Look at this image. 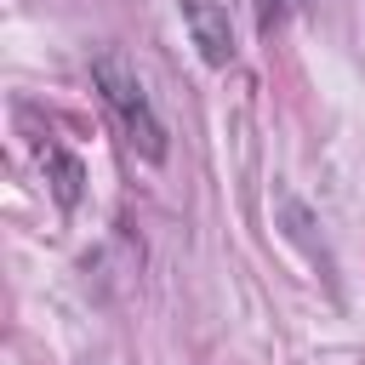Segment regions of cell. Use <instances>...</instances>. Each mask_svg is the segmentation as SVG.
<instances>
[{
    "instance_id": "obj_1",
    "label": "cell",
    "mask_w": 365,
    "mask_h": 365,
    "mask_svg": "<svg viewBox=\"0 0 365 365\" xmlns=\"http://www.w3.org/2000/svg\"><path fill=\"white\" fill-rule=\"evenodd\" d=\"M91 86L103 91V103H108V114L120 120L125 143H131L148 165H160V160H165V120L154 114L143 80H137V68L125 63L120 46H103V51L91 57Z\"/></svg>"
},
{
    "instance_id": "obj_2",
    "label": "cell",
    "mask_w": 365,
    "mask_h": 365,
    "mask_svg": "<svg viewBox=\"0 0 365 365\" xmlns=\"http://www.w3.org/2000/svg\"><path fill=\"white\" fill-rule=\"evenodd\" d=\"M177 11H182V29L200 46V57L211 68H228L234 63V17H228V6L222 0H182Z\"/></svg>"
},
{
    "instance_id": "obj_3",
    "label": "cell",
    "mask_w": 365,
    "mask_h": 365,
    "mask_svg": "<svg viewBox=\"0 0 365 365\" xmlns=\"http://www.w3.org/2000/svg\"><path fill=\"white\" fill-rule=\"evenodd\" d=\"M40 165H46V182H51L57 205H63V211H74V205H80V182H86V165H80L68 148H57V143H46V148H40Z\"/></svg>"
},
{
    "instance_id": "obj_4",
    "label": "cell",
    "mask_w": 365,
    "mask_h": 365,
    "mask_svg": "<svg viewBox=\"0 0 365 365\" xmlns=\"http://www.w3.org/2000/svg\"><path fill=\"white\" fill-rule=\"evenodd\" d=\"M302 6H308V0H257V29H262V34H274V29H279V23H291Z\"/></svg>"
}]
</instances>
